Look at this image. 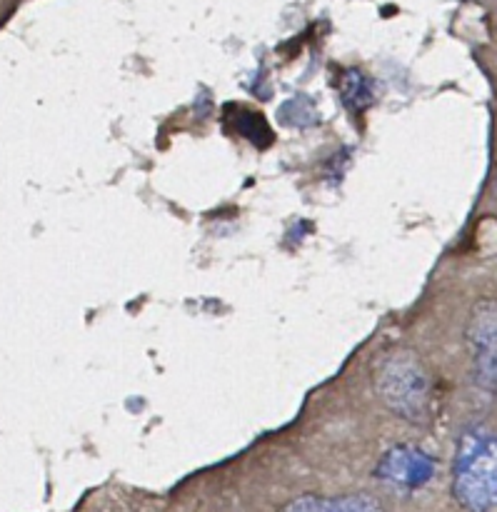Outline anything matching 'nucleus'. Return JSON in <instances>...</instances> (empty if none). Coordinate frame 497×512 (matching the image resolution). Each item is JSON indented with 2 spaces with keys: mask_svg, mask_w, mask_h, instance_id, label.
Listing matches in <instances>:
<instances>
[{
  "mask_svg": "<svg viewBox=\"0 0 497 512\" xmlns=\"http://www.w3.org/2000/svg\"><path fill=\"white\" fill-rule=\"evenodd\" d=\"M465 340L475 393L483 403H493L497 398V300L483 298L473 305Z\"/></svg>",
  "mask_w": 497,
  "mask_h": 512,
  "instance_id": "nucleus-3",
  "label": "nucleus"
},
{
  "mask_svg": "<svg viewBox=\"0 0 497 512\" xmlns=\"http://www.w3.org/2000/svg\"><path fill=\"white\" fill-rule=\"evenodd\" d=\"M375 393L390 413L413 425H428L433 415V380L413 350H390L373 373Z\"/></svg>",
  "mask_w": 497,
  "mask_h": 512,
  "instance_id": "nucleus-1",
  "label": "nucleus"
},
{
  "mask_svg": "<svg viewBox=\"0 0 497 512\" xmlns=\"http://www.w3.org/2000/svg\"><path fill=\"white\" fill-rule=\"evenodd\" d=\"M495 193H497V183H495Z\"/></svg>",
  "mask_w": 497,
  "mask_h": 512,
  "instance_id": "nucleus-7",
  "label": "nucleus"
},
{
  "mask_svg": "<svg viewBox=\"0 0 497 512\" xmlns=\"http://www.w3.org/2000/svg\"><path fill=\"white\" fill-rule=\"evenodd\" d=\"M278 512H385L383 503L375 495H300L290 500Z\"/></svg>",
  "mask_w": 497,
  "mask_h": 512,
  "instance_id": "nucleus-5",
  "label": "nucleus"
},
{
  "mask_svg": "<svg viewBox=\"0 0 497 512\" xmlns=\"http://www.w3.org/2000/svg\"><path fill=\"white\" fill-rule=\"evenodd\" d=\"M340 93H343L345 105H348L350 110H363L368 108L370 100H373V80L365 73H360V70H348V73L343 75Z\"/></svg>",
  "mask_w": 497,
  "mask_h": 512,
  "instance_id": "nucleus-6",
  "label": "nucleus"
},
{
  "mask_svg": "<svg viewBox=\"0 0 497 512\" xmlns=\"http://www.w3.org/2000/svg\"><path fill=\"white\" fill-rule=\"evenodd\" d=\"M453 498L465 512L497 510V433L475 425L458 440Z\"/></svg>",
  "mask_w": 497,
  "mask_h": 512,
  "instance_id": "nucleus-2",
  "label": "nucleus"
},
{
  "mask_svg": "<svg viewBox=\"0 0 497 512\" xmlns=\"http://www.w3.org/2000/svg\"><path fill=\"white\" fill-rule=\"evenodd\" d=\"M435 470H438V463L428 450L413 443H400L385 450L375 468V478L395 493L410 495L425 488L435 478Z\"/></svg>",
  "mask_w": 497,
  "mask_h": 512,
  "instance_id": "nucleus-4",
  "label": "nucleus"
}]
</instances>
